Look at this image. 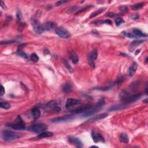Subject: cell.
<instances>
[{
  "label": "cell",
  "instance_id": "1",
  "mask_svg": "<svg viewBox=\"0 0 148 148\" xmlns=\"http://www.w3.org/2000/svg\"><path fill=\"white\" fill-rule=\"evenodd\" d=\"M105 101L104 99H100L99 101V102H97V104H96L94 105V106H91L90 109H88L86 112H83L82 116L86 118V117L94 115V114L97 112L98 111L102 108V106L105 104Z\"/></svg>",
  "mask_w": 148,
  "mask_h": 148
},
{
  "label": "cell",
  "instance_id": "2",
  "mask_svg": "<svg viewBox=\"0 0 148 148\" xmlns=\"http://www.w3.org/2000/svg\"><path fill=\"white\" fill-rule=\"evenodd\" d=\"M22 135L20 134L14 133L11 131L5 130L2 133V139L6 142H12L21 137Z\"/></svg>",
  "mask_w": 148,
  "mask_h": 148
},
{
  "label": "cell",
  "instance_id": "3",
  "mask_svg": "<svg viewBox=\"0 0 148 148\" xmlns=\"http://www.w3.org/2000/svg\"><path fill=\"white\" fill-rule=\"evenodd\" d=\"M124 35L128 38H138L147 37L148 36L147 34L143 33L141 31L137 28L133 29L131 31L125 33Z\"/></svg>",
  "mask_w": 148,
  "mask_h": 148
},
{
  "label": "cell",
  "instance_id": "4",
  "mask_svg": "<svg viewBox=\"0 0 148 148\" xmlns=\"http://www.w3.org/2000/svg\"><path fill=\"white\" fill-rule=\"evenodd\" d=\"M98 56V51L97 49H94L89 53L87 56V61L89 65L92 68L96 67V60Z\"/></svg>",
  "mask_w": 148,
  "mask_h": 148
},
{
  "label": "cell",
  "instance_id": "5",
  "mask_svg": "<svg viewBox=\"0 0 148 148\" xmlns=\"http://www.w3.org/2000/svg\"><path fill=\"white\" fill-rule=\"evenodd\" d=\"M31 25L33 26L34 30L36 34H41L42 33H43L44 30L43 27V24H41L39 21L35 18H31Z\"/></svg>",
  "mask_w": 148,
  "mask_h": 148
},
{
  "label": "cell",
  "instance_id": "6",
  "mask_svg": "<svg viewBox=\"0 0 148 148\" xmlns=\"http://www.w3.org/2000/svg\"><path fill=\"white\" fill-rule=\"evenodd\" d=\"M47 128L48 127L45 124H36L31 126L28 128V130L36 133H41L46 131Z\"/></svg>",
  "mask_w": 148,
  "mask_h": 148
},
{
  "label": "cell",
  "instance_id": "7",
  "mask_svg": "<svg viewBox=\"0 0 148 148\" xmlns=\"http://www.w3.org/2000/svg\"><path fill=\"white\" fill-rule=\"evenodd\" d=\"M56 34L60 38L64 39H68L71 36V34L68 30L63 27H58L56 29Z\"/></svg>",
  "mask_w": 148,
  "mask_h": 148
},
{
  "label": "cell",
  "instance_id": "8",
  "mask_svg": "<svg viewBox=\"0 0 148 148\" xmlns=\"http://www.w3.org/2000/svg\"><path fill=\"white\" fill-rule=\"evenodd\" d=\"M141 96L142 95L141 94H137L132 95V96H127L123 99V101L124 104H130L133 103V102L136 101L138 99H140L141 97Z\"/></svg>",
  "mask_w": 148,
  "mask_h": 148
},
{
  "label": "cell",
  "instance_id": "9",
  "mask_svg": "<svg viewBox=\"0 0 148 148\" xmlns=\"http://www.w3.org/2000/svg\"><path fill=\"white\" fill-rule=\"evenodd\" d=\"M108 116V114L106 113H104L99 114V115L94 116L93 117H92V118L89 119V120L87 121V123H91V122H94V121H96L99 120L104 119L106 118L107 116Z\"/></svg>",
  "mask_w": 148,
  "mask_h": 148
},
{
  "label": "cell",
  "instance_id": "10",
  "mask_svg": "<svg viewBox=\"0 0 148 148\" xmlns=\"http://www.w3.org/2000/svg\"><path fill=\"white\" fill-rule=\"evenodd\" d=\"M92 137L93 138L94 142H104L105 140L104 137L99 133H97L95 131L92 132Z\"/></svg>",
  "mask_w": 148,
  "mask_h": 148
},
{
  "label": "cell",
  "instance_id": "11",
  "mask_svg": "<svg viewBox=\"0 0 148 148\" xmlns=\"http://www.w3.org/2000/svg\"><path fill=\"white\" fill-rule=\"evenodd\" d=\"M72 118V116L71 115H65L61 117H57V118H54L51 121H52L53 123H59L69 120H71Z\"/></svg>",
  "mask_w": 148,
  "mask_h": 148
},
{
  "label": "cell",
  "instance_id": "12",
  "mask_svg": "<svg viewBox=\"0 0 148 148\" xmlns=\"http://www.w3.org/2000/svg\"><path fill=\"white\" fill-rule=\"evenodd\" d=\"M68 141L70 142H71L72 144L74 145L77 148H82L83 146L82 143L81 141L78 138L75 137H70L68 138Z\"/></svg>",
  "mask_w": 148,
  "mask_h": 148
},
{
  "label": "cell",
  "instance_id": "13",
  "mask_svg": "<svg viewBox=\"0 0 148 148\" xmlns=\"http://www.w3.org/2000/svg\"><path fill=\"white\" fill-rule=\"evenodd\" d=\"M80 103V101L79 100L77 99H69L67 100L65 104V108L67 109H69V108H71L72 106H74L77 104Z\"/></svg>",
  "mask_w": 148,
  "mask_h": 148
},
{
  "label": "cell",
  "instance_id": "14",
  "mask_svg": "<svg viewBox=\"0 0 148 148\" xmlns=\"http://www.w3.org/2000/svg\"><path fill=\"white\" fill-rule=\"evenodd\" d=\"M138 68V64L136 62H133V64H131V65L130 66V67L129 68L128 72H127V75H128V77H132L134 75V74H135L136 71H137Z\"/></svg>",
  "mask_w": 148,
  "mask_h": 148
},
{
  "label": "cell",
  "instance_id": "15",
  "mask_svg": "<svg viewBox=\"0 0 148 148\" xmlns=\"http://www.w3.org/2000/svg\"><path fill=\"white\" fill-rule=\"evenodd\" d=\"M143 42L144 41H143V40H136L132 42L131 43H130V45H129L128 49L129 50H130V52H133V51H134V50L139 46V45H141L142 43H143Z\"/></svg>",
  "mask_w": 148,
  "mask_h": 148
},
{
  "label": "cell",
  "instance_id": "16",
  "mask_svg": "<svg viewBox=\"0 0 148 148\" xmlns=\"http://www.w3.org/2000/svg\"><path fill=\"white\" fill-rule=\"evenodd\" d=\"M90 107H91L90 105H85V106H80L79 107V108H76V109L73 110V111H72V112L76 114L86 112V111H87L88 109H90Z\"/></svg>",
  "mask_w": 148,
  "mask_h": 148
},
{
  "label": "cell",
  "instance_id": "17",
  "mask_svg": "<svg viewBox=\"0 0 148 148\" xmlns=\"http://www.w3.org/2000/svg\"><path fill=\"white\" fill-rule=\"evenodd\" d=\"M8 126L9 127H11L12 128L14 129V130H23L26 128V126H25L24 124H19V123H17L16 124H9Z\"/></svg>",
  "mask_w": 148,
  "mask_h": 148
},
{
  "label": "cell",
  "instance_id": "18",
  "mask_svg": "<svg viewBox=\"0 0 148 148\" xmlns=\"http://www.w3.org/2000/svg\"><path fill=\"white\" fill-rule=\"evenodd\" d=\"M53 135V133H52V132L43 131L41 133H39V134L36 137V138L42 139V138H45L51 137H52Z\"/></svg>",
  "mask_w": 148,
  "mask_h": 148
},
{
  "label": "cell",
  "instance_id": "19",
  "mask_svg": "<svg viewBox=\"0 0 148 148\" xmlns=\"http://www.w3.org/2000/svg\"><path fill=\"white\" fill-rule=\"evenodd\" d=\"M62 90L64 93L69 94L72 91V86L70 83H66L63 85L62 86Z\"/></svg>",
  "mask_w": 148,
  "mask_h": 148
},
{
  "label": "cell",
  "instance_id": "20",
  "mask_svg": "<svg viewBox=\"0 0 148 148\" xmlns=\"http://www.w3.org/2000/svg\"><path fill=\"white\" fill-rule=\"evenodd\" d=\"M56 26V24L53 22H47V23L43 24V27L45 31L52 30Z\"/></svg>",
  "mask_w": 148,
  "mask_h": 148
},
{
  "label": "cell",
  "instance_id": "21",
  "mask_svg": "<svg viewBox=\"0 0 148 148\" xmlns=\"http://www.w3.org/2000/svg\"><path fill=\"white\" fill-rule=\"evenodd\" d=\"M32 114H33L34 118L35 119H38L40 117L41 112L38 108H34L32 109Z\"/></svg>",
  "mask_w": 148,
  "mask_h": 148
},
{
  "label": "cell",
  "instance_id": "22",
  "mask_svg": "<svg viewBox=\"0 0 148 148\" xmlns=\"http://www.w3.org/2000/svg\"><path fill=\"white\" fill-rule=\"evenodd\" d=\"M105 10V8H102L99 9H98L97 11L94 12L93 13H92V14H90V17H89V18H90V19L94 18V17H95L96 16H97L99 15V14H102V12H104Z\"/></svg>",
  "mask_w": 148,
  "mask_h": 148
},
{
  "label": "cell",
  "instance_id": "23",
  "mask_svg": "<svg viewBox=\"0 0 148 148\" xmlns=\"http://www.w3.org/2000/svg\"><path fill=\"white\" fill-rule=\"evenodd\" d=\"M145 3L144 2H140V3H137V4H134V5H132L131 8L132 10L133 11H137V10L140 9H141L142 7L144 6Z\"/></svg>",
  "mask_w": 148,
  "mask_h": 148
},
{
  "label": "cell",
  "instance_id": "24",
  "mask_svg": "<svg viewBox=\"0 0 148 148\" xmlns=\"http://www.w3.org/2000/svg\"><path fill=\"white\" fill-rule=\"evenodd\" d=\"M62 62L63 63L64 65L65 66V68L68 70V71L69 72H74V70H73V68H72V67L71 65H70V64H69L68 61L66 59H64V58H63V59H62Z\"/></svg>",
  "mask_w": 148,
  "mask_h": 148
},
{
  "label": "cell",
  "instance_id": "25",
  "mask_svg": "<svg viewBox=\"0 0 148 148\" xmlns=\"http://www.w3.org/2000/svg\"><path fill=\"white\" fill-rule=\"evenodd\" d=\"M70 58H71L72 62L74 64L78 63V62L79 61V58L78 57L77 55H76L74 52H71L70 53Z\"/></svg>",
  "mask_w": 148,
  "mask_h": 148
},
{
  "label": "cell",
  "instance_id": "26",
  "mask_svg": "<svg viewBox=\"0 0 148 148\" xmlns=\"http://www.w3.org/2000/svg\"><path fill=\"white\" fill-rule=\"evenodd\" d=\"M56 105H57V102L55 101H50L47 103L45 106H46V108H47V109L53 110Z\"/></svg>",
  "mask_w": 148,
  "mask_h": 148
},
{
  "label": "cell",
  "instance_id": "27",
  "mask_svg": "<svg viewBox=\"0 0 148 148\" xmlns=\"http://www.w3.org/2000/svg\"><path fill=\"white\" fill-rule=\"evenodd\" d=\"M93 5H87L86 6V7H85L84 8H82L81 9H79L78 11L77 12L75 13V15H78V14H82V13L86 11L87 10L89 9L90 8H92V7H93Z\"/></svg>",
  "mask_w": 148,
  "mask_h": 148
},
{
  "label": "cell",
  "instance_id": "28",
  "mask_svg": "<svg viewBox=\"0 0 148 148\" xmlns=\"http://www.w3.org/2000/svg\"><path fill=\"white\" fill-rule=\"evenodd\" d=\"M120 140L122 142L127 143L129 141V139L128 136L127 135V134H124V133H122V134H120Z\"/></svg>",
  "mask_w": 148,
  "mask_h": 148
},
{
  "label": "cell",
  "instance_id": "29",
  "mask_svg": "<svg viewBox=\"0 0 148 148\" xmlns=\"http://www.w3.org/2000/svg\"><path fill=\"white\" fill-rule=\"evenodd\" d=\"M123 108V106L120 105H113L110 107L109 109V111H118V110H120Z\"/></svg>",
  "mask_w": 148,
  "mask_h": 148
},
{
  "label": "cell",
  "instance_id": "30",
  "mask_svg": "<svg viewBox=\"0 0 148 148\" xmlns=\"http://www.w3.org/2000/svg\"><path fill=\"white\" fill-rule=\"evenodd\" d=\"M0 106H1V108H4V109H8L11 108V105L8 103V102H1V103H0Z\"/></svg>",
  "mask_w": 148,
  "mask_h": 148
},
{
  "label": "cell",
  "instance_id": "31",
  "mask_svg": "<svg viewBox=\"0 0 148 148\" xmlns=\"http://www.w3.org/2000/svg\"><path fill=\"white\" fill-rule=\"evenodd\" d=\"M16 53L18 55H19V56H21L22 57H24L25 58H28V56H27V54H26L25 52H23V51L19 49L17 51Z\"/></svg>",
  "mask_w": 148,
  "mask_h": 148
},
{
  "label": "cell",
  "instance_id": "32",
  "mask_svg": "<svg viewBox=\"0 0 148 148\" xmlns=\"http://www.w3.org/2000/svg\"><path fill=\"white\" fill-rule=\"evenodd\" d=\"M124 22V20L121 17H118V18H116L115 20V23L116 26H120L121 23H123Z\"/></svg>",
  "mask_w": 148,
  "mask_h": 148
},
{
  "label": "cell",
  "instance_id": "33",
  "mask_svg": "<svg viewBox=\"0 0 148 148\" xmlns=\"http://www.w3.org/2000/svg\"><path fill=\"white\" fill-rule=\"evenodd\" d=\"M30 58L34 62H37L39 60L38 56V55H36L35 53L32 54V55L30 56Z\"/></svg>",
  "mask_w": 148,
  "mask_h": 148
},
{
  "label": "cell",
  "instance_id": "34",
  "mask_svg": "<svg viewBox=\"0 0 148 148\" xmlns=\"http://www.w3.org/2000/svg\"><path fill=\"white\" fill-rule=\"evenodd\" d=\"M16 17H17V21L18 22L21 21L22 20V18H23L21 11L19 9L17 10V12H16Z\"/></svg>",
  "mask_w": 148,
  "mask_h": 148
},
{
  "label": "cell",
  "instance_id": "35",
  "mask_svg": "<svg viewBox=\"0 0 148 148\" xmlns=\"http://www.w3.org/2000/svg\"><path fill=\"white\" fill-rule=\"evenodd\" d=\"M124 78L123 77H120L119 78H118V80H117V85H118L119 86H121V84H122L124 82Z\"/></svg>",
  "mask_w": 148,
  "mask_h": 148
},
{
  "label": "cell",
  "instance_id": "36",
  "mask_svg": "<svg viewBox=\"0 0 148 148\" xmlns=\"http://www.w3.org/2000/svg\"><path fill=\"white\" fill-rule=\"evenodd\" d=\"M119 9H120V11L123 13L127 12L128 11V9L126 7V6H120V7H119Z\"/></svg>",
  "mask_w": 148,
  "mask_h": 148
},
{
  "label": "cell",
  "instance_id": "37",
  "mask_svg": "<svg viewBox=\"0 0 148 148\" xmlns=\"http://www.w3.org/2000/svg\"><path fill=\"white\" fill-rule=\"evenodd\" d=\"M111 89V86H108V87H96L94 88V89L95 90H102V91H106L109 89Z\"/></svg>",
  "mask_w": 148,
  "mask_h": 148
},
{
  "label": "cell",
  "instance_id": "38",
  "mask_svg": "<svg viewBox=\"0 0 148 148\" xmlns=\"http://www.w3.org/2000/svg\"><path fill=\"white\" fill-rule=\"evenodd\" d=\"M16 121L17 123H19V124H24V121H23L22 119L21 118V117L20 116H17V117L16 119Z\"/></svg>",
  "mask_w": 148,
  "mask_h": 148
},
{
  "label": "cell",
  "instance_id": "39",
  "mask_svg": "<svg viewBox=\"0 0 148 148\" xmlns=\"http://www.w3.org/2000/svg\"><path fill=\"white\" fill-rule=\"evenodd\" d=\"M76 9H78V7L77 6H74V7H72V8H71L70 9H69V10L68 11H67V13H70V14H71V13H73L74 12V11H75Z\"/></svg>",
  "mask_w": 148,
  "mask_h": 148
},
{
  "label": "cell",
  "instance_id": "40",
  "mask_svg": "<svg viewBox=\"0 0 148 148\" xmlns=\"http://www.w3.org/2000/svg\"><path fill=\"white\" fill-rule=\"evenodd\" d=\"M106 16L107 17H111V18H113V17H115V16H116V14H115V13L113 12H108V14H106Z\"/></svg>",
  "mask_w": 148,
  "mask_h": 148
},
{
  "label": "cell",
  "instance_id": "41",
  "mask_svg": "<svg viewBox=\"0 0 148 148\" xmlns=\"http://www.w3.org/2000/svg\"><path fill=\"white\" fill-rule=\"evenodd\" d=\"M15 42H16V41H2L1 42V45H3V44H4V45H7V44H11V43H15Z\"/></svg>",
  "mask_w": 148,
  "mask_h": 148
},
{
  "label": "cell",
  "instance_id": "42",
  "mask_svg": "<svg viewBox=\"0 0 148 148\" xmlns=\"http://www.w3.org/2000/svg\"><path fill=\"white\" fill-rule=\"evenodd\" d=\"M131 18L133 20H137L140 18V16L138 14H133L131 16Z\"/></svg>",
  "mask_w": 148,
  "mask_h": 148
},
{
  "label": "cell",
  "instance_id": "43",
  "mask_svg": "<svg viewBox=\"0 0 148 148\" xmlns=\"http://www.w3.org/2000/svg\"><path fill=\"white\" fill-rule=\"evenodd\" d=\"M53 111H55V112H60V111H61V108H60L59 106H58V105H56L55 108H53Z\"/></svg>",
  "mask_w": 148,
  "mask_h": 148
},
{
  "label": "cell",
  "instance_id": "44",
  "mask_svg": "<svg viewBox=\"0 0 148 148\" xmlns=\"http://www.w3.org/2000/svg\"><path fill=\"white\" fill-rule=\"evenodd\" d=\"M5 94V89L3 87V86L1 85V92H0V95L1 96H3Z\"/></svg>",
  "mask_w": 148,
  "mask_h": 148
},
{
  "label": "cell",
  "instance_id": "45",
  "mask_svg": "<svg viewBox=\"0 0 148 148\" xmlns=\"http://www.w3.org/2000/svg\"><path fill=\"white\" fill-rule=\"evenodd\" d=\"M102 23H105V24H112V21H111V20L109 19H106L104 20V21H102Z\"/></svg>",
  "mask_w": 148,
  "mask_h": 148
},
{
  "label": "cell",
  "instance_id": "46",
  "mask_svg": "<svg viewBox=\"0 0 148 148\" xmlns=\"http://www.w3.org/2000/svg\"><path fill=\"white\" fill-rule=\"evenodd\" d=\"M67 2V1H58V2H56V5L57 6L61 5L63 4H64V3H65Z\"/></svg>",
  "mask_w": 148,
  "mask_h": 148
},
{
  "label": "cell",
  "instance_id": "47",
  "mask_svg": "<svg viewBox=\"0 0 148 148\" xmlns=\"http://www.w3.org/2000/svg\"><path fill=\"white\" fill-rule=\"evenodd\" d=\"M1 7H2L3 9H7V7H6L5 4H4V2H3L2 1H1Z\"/></svg>",
  "mask_w": 148,
  "mask_h": 148
},
{
  "label": "cell",
  "instance_id": "48",
  "mask_svg": "<svg viewBox=\"0 0 148 148\" xmlns=\"http://www.w3.org/2000/svg\"><path fill=\"white\" fill-rule=\"evenodd\" d=\"M44 54H45V55H48V54H49V50L47 49L44 50Z\"/></svg>",
  "mask_w": 148,
  "mask_h": 148
},
{
  "label": "cell",
  "instance_id": "49",
  "mask_svg": "<svg viewBox=\"0 0 148 148\" xmlns=\"http://www.w3.org/2000/svg\"><path fill=\"white\" fill-rule=\"evenodd\" d=\"M143 102H145V103H148V99H146L145 100H143Z\"/></svg>",
  "mask_w": 148,
  "mask_h": 148
},
{
  "label": "cell",
  "instance_id": "50",
  "mask_svg": "<svg viewBox=\"0 0 148 148\" xmlns=\"http://www.w3.org/2000/svg\"><path fill=\"white\" fill-rule=\"evenodd\" d=\"M140 50H137V52L135 53V55H137L138 53H139L140 52Z\"/></svg>",
  "mask_w": 148,
  "mask_h": 148
},
{
  "label": "cell",
  "instance_id": "51",
  "mask_svg": "<svg viewBox=\"0 0 148 148\" xmlns=\"http://www.w3.org/2000/svg\"><path fill=\"white\" fill-rule=\"evenodd\" d=\"M147 62H148V57H146V58L145 59V63H147Z\"/></svg>",
  "mask_w": 148,
  "mask_h": 148
},
{
  "label": "cell",
  "instance_id": "52",
  "mask_svg": "<svg viewBox=\"0 0 148 148\" xmlns=\"http://www.w3.org/2000/svg\"><path fill=\"white\" fill-rule=\"evenodd\" d=\"M90 148H98L97 146H91Z\"/></svg>",
  "mask_w": 148,
  "mask_h": 148
}]
</instances>
